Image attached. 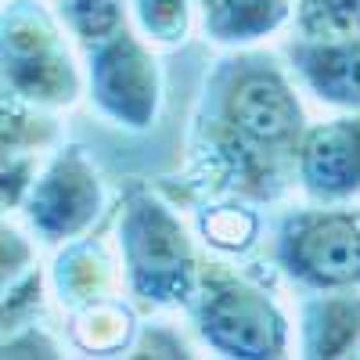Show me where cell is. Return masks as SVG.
<instances>
[{
  "label": "cell",
  "mask_w": 360,
  "mask_h": 360,
  "mask_svg": "<svg viewBox=\"0 0 360 360\" xmlns=\"http://www.w3.org/2000/svg\"><path fill=\"white\" fill-rule=\"evenodd\" d=\"M119 259L137 303L180 307L198 288L202 259L180 217L148 188H130L119 213Z\"/></svg>",
  "instance_id": "obj_2"
},
{
  "label": "cell",
  "mask_w": 360,
  "mask_h": 360,
  "mask_svg": "<svg viewBox=\"0 0 360 360\" xmlns=\"http://www.w3.org/2000/svg\"><path fill=\"white\" fill-rule=\"evenodd\" d=\"M62 22L37 0L4 11V86L22 105L62 108L79 98V72L62 40Z\"/></svg>",
  "instance_id": "obj_4"
},
{
  "label": "cell",
  "mask_w": 360,
  "mask_h": 360,
  "mask_svg": "<svg viewBox=\"0 0 360 360\" xmlns=\"http://www.w3.org/2000/svg\"><path fill=\"white\" fill-rule=\"evenodd\" d=\"M105 184L98 166L76 144L58 148L44 173L33 180L22 209L33 234L47 245H69L101 217Z\"/></svg>",
  "instance_id": "obj_7"
},
{
  "label": "cell",
  "mask_w": 360,
  "mask_h": 360,
  "mask_svg": "<svg viewBox=\"0 0 360 360\" xmlns=\"http://www.w3.org/2000/svg\"><path fill=\"white\" fill-rule=\"evenodd\" d=\"M54 15L90 51L127 29V0H58Z\"/></svg>",
  "instance_id": "obj_13"
},
{
  "label": "cell",
  "mask_w": 360,
  "mask_h": 360,
  "mask_svg": "<svg viewBox=\"0 0 360 360\" xmlns=\"http://www.w3.org/2000/svg\"><path fill=\"white\" fill-rule=\"evenodd\" d=\"M191 314L202 342L220 356L278 360L288 353L292 328L274 295L224 263H202Z\"/></svg>",
  "instance_id": "obj_3"
},
{
  "label": "cell",
  "mask_w": 360,
  "mask_h": 360,
  "mask_svg": "<svg viewBox=\"0 0 360 360\" xmlns=\"http://www.w3.org/2000/svg\"><path fill=\"white\" fill-rule=\"evenodd\" d=\"M72 335L86 353H112L130 342L134 317L123 303H112L105 295V299H94V303H83L72 324Z\"/></svg>",
  "instance_id": "obj_14"
},
{
  "label": "cell",
  "mask_w": 360,
  "mask_h": 360,
  "mask_svg": "<svg viewBox=\"0 0 360 360\" xmlns=\"http://www.w3.org/2000/svg\"><path fill=\"white\" fill-rule=\"evenodd\" d=\"M288 72L270 54L238 51L209 76L198 134L220 188L270 198L281 191L288 166L295 169L307 112Z\"/></svg>",
  "instance_id": "obj_1"
},
{
  "label": "cell",
  "mask_w": 360,
  "mask_h": 360,
  "mask_svg": "<svg viewBox=\"0 0 360 360\" xmlns=\"http://www.w3.org/2000/svg\"><path fill=\"white\" fill-rule=\"evenodd\" d=\"M295 33L324 40L360 33V0H295Z\"/></svg>",
  "instance_id": "obj_15"
},
{
  "label": "cell",
  "mask_w": 360,
  "mask_h": 360,
  "mask_svg": "<svg viewBox=\"0 0 360 360\" xmlns=\"http://www.w3.org/2000/svg\"><path fill=\"white\" fill-rule=\"evenodd\" d=\"M274 256L310 292L360 288V213L339 205L295 209L278 227Z\"/></svg>",
  "instance_id": "obj_5"
},
{
  "label": "cell",
  "mask_w": 360,
  "mask_h": 360,
  "mask_svg": "<svg viewBox=\"0 0 360 360\" xmlns=\"http://www.w3.org/2000/svg\"><path fill=\"white\" fill-rule=\"evenodd\" d=\"M54 288L65 303H94L105 299L112 288V259L98 242L76 238L54 263Z\"/></svg>",
  "instance_id": "obj_12"
},
{
  "label": "cell",
  "mask_w": 360,
  "mask_h": 360,
  "mask_svg": "<svg viewBox=\"0 0 360 360\" xmlns=\"http://www.w3.org/2000/svg\"><path fill=\"white\" fill-rule=\"evenodd\" d=\"M130 356H191V353H188L184 339H180L176 332L152 324L137 335V342L130 346Z\"/></svg>",
  "instance_id": "obj_22"
},
{
  "label": "cell",
  "mask_w": 360,
  "mask_h": 360,
  "mask_svg": "<svg viewBox=\"0 0 360 360\" xmlns=\"http://www.w3.org/2000/svg\"><path fill=\"white\" fill-rule=\"evenodd\" d=\"M299 349L310 360H339L360 349V292H314L299 310Z\"/></svg>",
  "instance_id": "obj_10"
},
{
  "label": "cell",
  "mask_w": 360,
  "mask_h": 360,
  "mask_svg": "<svg viewBox=\"0 0 360 360\" xmlns=\"http://www.w3.org/2000/svg\"><path fill=\"white\" fill-rule=\"evenodd\" d=\"M205 37L224 47H249L292 18L295 0H198Z\"/></svg>",
  "instance_id": "obj_11"
},
{
  "label": "cell",
  "mask_w": 360,
  "mask_h": 360,
  "mask_svg": "<svg viewBox=\"0 0 360 360\" xmlns=\"http://www.w3.org/2000/svg\"><path fill=\"white\" fill-rule=\"evenodd\" d=\"M8 356H58V342L37 324H22L4 335V360Z\"/></svg>",
  "instance_id": "obj_21"
},
{
  "label": "cell",
  "mask_w": 360,
  "mask_h": 360,
  "mask_svg": "<svg viewBox=\"0 0 360 360\" xmlns=\"http://www.w3.org/2000/svg\"><path fill=\"white\" fill-rule=\"evenodd\" d=\"M54 137L51 119L37 115V112H18L15 105L8 108L4 101V152H33L44 148Z\"/></svg>",
  "instance_id": "obj_18"
},
{
  "label": "cell",
  "mask_w": 360,
  "mask_h": 360,
  "mask_svg": "<svg viewBox=\"0 0 360 360\" xmlns=\"http://www.w3.org/2000/svg\"><path fill=\"white\" fill-rule=\"evenodd\" d=\"M40 270H29V274H22L18 281L4 285V335L15 332V328L29 324V317H33V310L40 307Z\"/></svg>",
  "instance_id": "obj_19"
},
{
  "label": "cell",
  "mask_w": 360,
  "mask_h": 360,
  "mask_svg": "<svg viewBox=\"0 0 360 360\" xmlns=\"http://www.w3.org/2000/svg\"><path fill=\"white\" fill-rule=\"evenodd\" d=\"M295 180L317 205H342L360 195V112L307 127L295 155Z\"/></svg>",
  "instance_id": "obj_8"
},
{
  "label": "cell",
  "mask_w": 360,
  "mask_h": 360,
  "mask_svg": "<svg viewBox=\"0 0 360 360\" xmlns=\"http://www.w3.org/2000/svg\"><path fill=\"white\" fill-rule=\"evenodd\" d=\"M130 8L148 44L176 47L191 33V0H130Z\"/></svg>",
  "instance_id": "obj_16"
},
{
  "label": "cell",
  "mask_w": 360,
  "mask_h": 360,
  "mask_svg": "<svg viewBox=\"0 0 360 360\" xmlns=\"http://www.w3.org/2000/svg\"><path fill=\"white\" fill-rule=\"evenodd\" d=\"M86 90L112 123L127 130H148L162 105L159 58L127 25L86 51Z\"/></svg>",
  "instance_id": "obj_6"
},
{
  "label": "cell",
  "mask_w": 360,
  "mask_h": 360,
  "mask_svg": "<svg viewBox=\"0 0 360 360\" xmlns=\"http://www.w3.org/2000/svg\"><path fill=\"white\" fill-rule=\"evenodd\" d=\"M256 217L242 205H217L202 217V234L209 245L227 249V252H245L256 242Z\"/></svg>",
  "instance_id": "obj_17"
},
{
  "label": "cell",
  "mask_w": 360,
  "mask_h": 360,
  "mask_svg": "<svg viewBox=\"0 0 360 360\" xmlns=\"http://www.w3.org/2000/svg\"><path fill=\"white\" fill-rule=\"evenodd\" d=\"M0 266H4V285L33 270V245L15 227H4V234H0Z\"/></svg>",
  "instance_id": "obj_20"
},
{
  "label": "cell",
  "mask_w": 360,
  "mask_h": 360,
  "mask_svg": "<svg viewBox=\"0 0 360 360\" xmlns=\"http://www.w3.org/2000/svg\"><path fill=\"white\" fill-rule=\"evenodd\" d=\"M292 76L321 105L360 112V33L349 37H295L285 47Z\"/></svg>",
  "instance_id": "obj_9"
}]
</instances>
